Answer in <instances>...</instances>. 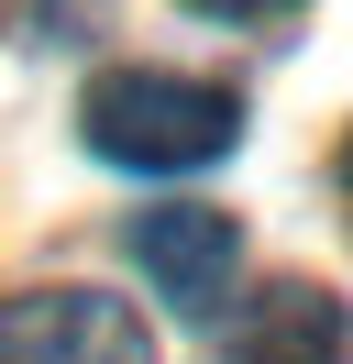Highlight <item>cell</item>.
<instances>
[{
	"label": "cell",
	"mask_w": 353,
	"mask_h": 364,
	"mask_svg": "<svg viewBox=\"0 0 353 364\" xmlns=\"http://www.w3.org/2000/svg\"><path fill=\"white\" fill-rule=\"evenodd\" d=\"M78 133H88V155L132 166V177H188V166H210V155H232V144H243V100L221 89V77L110 67V77H88Z\"/></svg>",
	"instance_id": "cell-1"
},
{
	"label": "cell",
	"mask_w": 353,
	"mask_h": 364,
	"mask_svg": "<svg viewBox=\"0 0 353 364\" xmlns=\"http://www.w3.org/2000/svg\"><path fill=\"white\" fill-rule=\"evenodd\" d=\"M0 364H154V342L100 287H33L0 298Z\"/></svg>",
	"instance_id": "cell-2"
},
{
	"label": "cell",
	"mask_w": 353,
	"mask_h": 364,
	"mask_svg": "<svg viewBox=\"0 0 353 364\" xmlns=\"http://www.w3.org/2000/svg\"><path fill=\"white\" fill-rule=\"evenodd\" d=\"M132 265L154 276L166 309L221 320V298H232V276H243V232H232V210L176 199V210H144V221H132Z\"/></svg>",
	"instance_id": "cell-3"
},
{
	"label": "cell",
	"mask_w": 353,
	"mask_h": 364,
	"mask_svg": "<svg viewBox=\"0 0 353 364\" xmlns=\"http://www.w3.org/2000/svg\"><path fill=\"white\" fill-rule=\"evenodd\" d=\"M342 353H353V309L331 287H309V276H287V287H265L232 320V353L221 364H342Z\"/></svg>",
	"instance_id": "cell-4"
},
{
	"label": "cell",
	"mask_w": 353,
	"mask_h": 364,
	"mask_svg": "<svg viewBox=\"0 0 353 364\" xmlns=\"http://www.w3.org/2000/svg\"><path fill=\"white\" fill-rule=\"evenodd\" d=\"M0 11H11L33 45H78V33H100V11H110V0H0Z\"/></svg>",
	"instance_id": "cell-5"
},
{
	"label": "cell",
	"mask_w": 353,
	"mask_h": 364,
	"mask_svg": "<svg viewBox=\"0 0 353 364\" xmlns=\"http://www.w3.org/2000/svg\"><path fill=\"white\" fill-rule=\"evenodd\" d=\"M188 11H210V23H265V11H298V0H188Z\"/></svg>",
	"instance_id": "cell-6"
},
{
	"label": "cell",
	"mask_w": 353,
	"mask_h": 364,
	"mask_svg": "<svg viewBox=\"0 0 353 364\" xmlns=\"http://www.w3.org/2000/svg\"><path fill=\"white\" fill-rule=\"evenodd\" d=\"M342 199H353V133H342Z\"/></svg>",
	"instance_id": "cell-7"
}]
</instances>
